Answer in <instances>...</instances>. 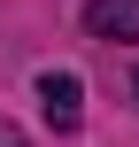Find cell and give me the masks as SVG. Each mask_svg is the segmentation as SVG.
Segmentation results:
<instances>
[{"instance_id":"6da1fadb","label":"cell","mask_w":139,"mask_h":147,"mask_svg":"<svg viewBox=\"0 0 139 147\" xmlns=\"http://www.w3.org/2000/svg\"><path fill=\"white\" fill-rule=\"evenodd\" d=\"M39 109H46L54 132H77V124H85V78H77V70H46V78H39Z\"/></svg>"},{"instance_id":"7a4b0ae2","label":"cell","mask_w":139,"mask_h":147,"mask_svg":"<svg viewBox=\"0 0 139 147\" xmlns=\"http://www.w3.org/2000/svg\"><path fill=\"white\" fill-rule=\"evenodd\" d=\"M85 31L101 47H139V0H85Z\"/></svg>"},{"instance_id":"3957f363","label":"cell","mask_w":139,"mask_h":147,"mask_svg":"<svg viewBox=\"0 0 139 147\" xmlns=\"http://www.w3.org/2000/svg\"><path fill=\"white\" fill-rule=\"evenodd\" d=\"M0 147H31V132H23V124H8V116H0Z\"/></svg>"},{"instance_id":"277c9868","label":"cell","mask_w":139,"mask_h":147,"mask_svg":"<svg viewBox=\"0 0 139 147\" xmlns=\"http://www.w3.org/2000/svg\"><path fill=\"white\" fill-rule=\"evenodd\" d=\"M132 101H139V78H132Z\"/></svg>"}]
</instances>
